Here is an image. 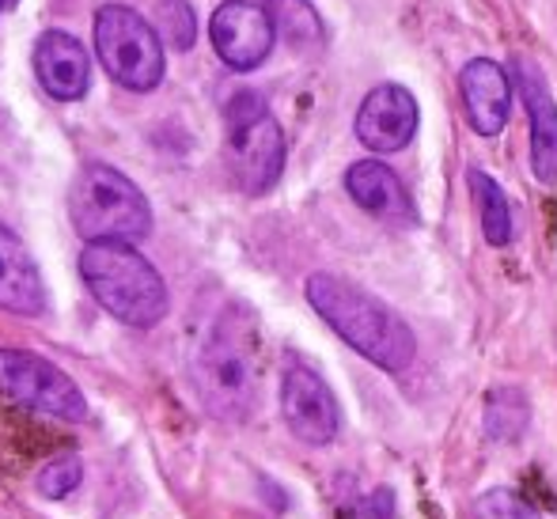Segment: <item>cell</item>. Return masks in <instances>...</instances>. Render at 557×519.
<instances>
[{
	"instance_id": "cell-18",
	"label": "cell",
	"mask_w": 557,
	"mask_h": 519,
	"mask_svg": "<svg viewBox=\"0 0 557 519\" xmlns=\"http://www.w3.org/2000/svg\"><path fill=\"white\" fill-rule=\"evenodd\" d=\"M528 429V398L512 387L490 391L485 398V432L500 444H512L520 432Z\"/></svg>"
},
{
	"instance_id": "cell-7",
	"label": "cell",
	"mask_w": 557,
	"mask_h": 519,
	"mask_svg": "<svg viewBox=\"0 0 557 519\" xmlns=\"http://www.w3.org/2000/svg\"><path fill=\"white\" fill-rule=\"evenodd\" d=\"M0 383L12 398H20L23 406L46 417H61V421H84L88 417V403H84L81 387L58 364L27 349H0Z\"/></svg>"
},
{
	"instance_id": "cell-15",
	"label": "cell",
	"mask_w": 557,
	"mask_h": 519,
	"mask_svg": "<svg viewBox=\"0 0 557 519\" xmlns=\"http://www.w3.org/2000/svg\"><path fill=\"white\" fill-rule=\"evenodd\" d=\"M0 308L12 314H42L46 285L30 250L0 224Z\"/></svg>"
},
{
	"instance_id": "cell-9",
	"label": "cell",
	"mask_w": 557,
	"mask_h": 519,
	"mask_svg": "<svg viewBox=\"0 0 557 519\" xmlns=\"http://www.w3.org/2000/svg\"><path fill=\"white\" fill-rule=\"evenodd\" d=\"M209 38H213V50L221 53V61L235 73H250L258 69L273 50V27L265 4L255 0H224L221 8L209 20Z\"/></svg>"
},
{
	"instance_id": "cell-10",
	"label": "cell",
	"mask_w": 557,
	"mask_h": 519,
	"mask_svg": "<svg viewBox=\"0 0 557 519\" xmlns=\"http://www.w3.org/2000/svg\"><path fill=\"white\" fill-rule=\"evenodd\" d=\"M418 133V99L403 84H380L357 110V140L372 152H403Z\"/></svg>"
},
{
	"instance_id": "cell-11",
	"label": "cell",
	"mask_w": 557,
	"mask_h": 519,
	"mask_svg": "<svg viewBox=\"0 0 557 519\" xmlns=\"http://www.w3.org/2000/svg\"><path fill=\"white\" fill-rule=\"evenodd\" d=\"M516 73V88H520L523 110H528V125H531V168H535L539 183H557V103L546 88L543 69L535 65V58L520 53L512 61Z\"/></svg>"
},
{
	"instance_id": "cell-6",
	"label": "cell",
	"mask_w": 557,
	"mask_h": 519,
	"mask_svg": "<svg viewBox=\"0 0 557 519\" xmlns=\"http://www.w3.org/2000/svg\"><path fill=\"white\" fill-rule=\"evenodd\" d=\"M96 50L114 84L152 91L163 81V46L152 23L125 4H107L96 15Z\"/></svg>"
},
{
	"instance_id": "cell-8",
	"label": "cell",
	"mask_w": 557,
	"mask_h": 519,
	"mask_svg": "<svg viewBox=\"0 0 557 519\" xmlns=\"http://www.w3.org/2000/svg\"><path fill=\"white\" fill-rule=\"evenodd\" d=\"M281 413H285L288 432L311 447L334 444L337 429H342V406H337L334 391L326 387L315 368L300 364V360H293L281 375Z\"/></svg>"
},
{
	"instance_id": "cell-17",
	"label": "cell",
	"mask_w": 557,
	"mask_h": 519,
	"mask_svg": "<svg viewBox=\"0 0 557 519\" xmlns=\"http://www.w3.org/2000/svg\"><path fill=\"white\" fill-rule=\"evenodd\" d=\"M467 183H470V198H474V206H478V220H482L485 243L505 247V243L512 239V209H508L505 190H500V186L478 168H470Z\"/></svg>"
},
{
	"instance_id": "cell-13",
	"label": "cell",
	"mask_w": 557,
	"mask_h": 519,
	"mask_svg": "<svg viewBox=\"0 0 557 519\" xmlns=\"http://www.w3.org/2000/svg\"><path fill=\"white\" fill-rule=\"evenodd\" d=\"M35 76L46 88V96L61 99V103H76V99L88 96L91 61L73 35L46 30L35 42Z\"/></svg>"
},
{
	"instance_id": "cell-16",
	"label": "cell",
	"mask_w": 557,
	"mask_h": 519,
	"mask_svg": "<svg viewBox=\"0 0 557 519\" xmlns=\"http://www.w3.org/2000/svg\"><path fill=\"white\" fill-rule=\"evenodd\" d=\"M270 12L277 35L285 38L293 50H319L326 42V27L319 20V12L311 8V0H262Z\"/></svg>"
},
{
	"instance_id": "cell-5",
	"label": "cell",
	"mask_w": 557,
	"mask_h": 519,
	"mask_svg": "<svg viewBox=\"0 0 557 519\" xmlns=\"http://www.w3.org/2000/svg\"><path fill=\"white\" fill-rule=\"evenodd\" d=\"M227 122V168L243 194L273 190L285 171V133L277 118L270 114L265 99L258 91H239L224 107Z\"/></svg>"
},
{
	"instance_id": "cell-1",
	"label": "cell",
	"mask_w": 557,
	"mask_h": 519,
	"mask_svg": "<svg viewBox=\"0 0 557 519\" xmlns=\"http://www.w3.org/2000/svg\"><path fill=\"white\" fill-rule=\"evenodd\" d=\"M194 387L201 403L221 421H247L258 406L262 387V337L255 311L243 304L227 308L209 322L194 353Z\"/></svg>"
},
{
	"instance_id": "cell-22",
	"label": "cell",
	"mask_w": 557,
	"mask_h": 519,
	"mask_svg": "<svg viewBox=\"0 0 557 519\" xmlns=\"http://www.w3.org/2000/svg\"><path fill=\"white\" fill-rule=\"evenodd\" d=\"M0 4H4V8H15V4H20V0H0Z\"/></svg>"
},
{
	"instance_id": "cell-14",
	"label": "cell",
	"mask_w": 557,
	"mask_h": 519,
	"mask_svg": "<svg viewBox=\"0 0 557 519\" xmlns=\"http://www.w3.org/2000/svg\"><path fill=\"white\" fill-rule=\"evenodd\" d=\"M345 190L364 212H372L375 220L391 227H410L418 224V209H413L406 186L398 183V175L380 160H357L345 171Z\"/></svg>"
},
{
	"instance_id": "cell-20",
	"label": "cell",
	"mask_w": 557,
	"mask_h": 519,
	"mask_svg": "<svg viewBox=\"0 0 557 519\" xmlns=\"http://www.w3.org/2000/svg\"><path fill=\"white\" fill-rule=\"evenodd\" d=\"M81 478H84L81 459H76V455H65V459H53L38 470V493L50 501H61L81 485Z\"/></svg>"
},
{
	"instance_id": "cell-2",
	"label": "cell",
	"mask_w": 557,
	"mask_h": 519,
	"mask_svg": "<svg viewBox=\"0 0 557 519\" xmlns=\"http://www.w3.org/2000/svg\"><path fill=\"white\" fill-rule=\"evenodd\" d=\"M308 304L319 311V319L342 337L349 349H357L364 360H372L383 372H406L418 357V337L406 326L398 311H391L383 300L368 296L352 281L334 273H311L308 277Z\"/></svg>"
},
{
	"instance_id": "cell-19",
	"label": "cell",
	"mask_w": 557,
	"mask_h": 519,
	"mask_svg": "<svg viewBox=\"0 0 557 519\" xmlns=\"http://www.w3.org/2000/svg\"><path fill=\"white\" fill-rule=\"evenodd\" d=\"M156 23H160L163 38H168L175 50H190L194 38H198V20H194V12H190L186 0H160V8H156Z\"/></svg>"
},
{
	"instance_id": "cell-3",
	"label": "cell",
	"mask_w": 557,
	"mask_h": 519,
	"mask_svg": "<svg viewBox=\"0 0 557 519\" xmlns=\"http://www.w3.org/2000/svg\"><path fill=\"white\" fill-rule=\"evenodd\" d=\"M81 277L103 311L125 326H156L168 314V285L129 243H88L81 250Z\"/></svg>"
},
{
	"instance_id": "cell-21",
	"label": "cell",
	"mask_w": 557,
	"mask_h": 519,
	"mask_svg": "<svg viewBox=\"0 0 557 519\" xmlns=\"http://www.w3.org/2000/svg\"><path fill=\"white\" fill-rule=\"evenodd\" d=\"M482 512L490 519H543L535 512V508L528 505V501L520 497V493L512 490H493L482 497Z\"/></svg>"
},
{
	"instance_id": "cell-12",
	"label": "cell",
	"mask_w": 557,
	"mask_h": 519,
	"mask_svg": "<svg viewBox=\"0 0 557 519\" xmlns=\"http://www.w3.org/2000/svg\"><path fill=\"white\" fill-rule=\"evenodd\" d=\"M462 110L478 137H497L512 114V81L508 73L490 58H474L459 73Z\"/></svg>"
},
{
	"instance_id": "cell-4",
	"label": "cell",
	"mask_w": 557,
	"mask_h": 519,
	"mask_svg": "<svg viewBox=\"0 0 557 519\" xmlns=\"http://www.w3.org/2000/svg\"><path fill=\"white\" fill-rule=\"evenodd\" d=\"M69 217L88 243H133L152 227V209L140 186L107 163L81 168L69 190Z\"/></svg>"
}]
</instances>
